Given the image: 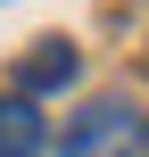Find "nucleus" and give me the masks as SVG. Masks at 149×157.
Segmentation results:
<instances>
[{"label":"nucleus","instance_id":"1","mask_svg":"<svg viewBox=\"0 0 149 157\" xmlns=\"http://www.w3.org/2000/svg\"><path fill=\"white\" fill-rule=\"evenodd\" d=\"M66 157H149V116L141 108H124V99H100V108H83L75 124H66Z\"/></svg>","mask_w":149,"mask_h":157},{"label":"nucleus","instance_id":"2","mask_svg":"<svg viewBox=\"0 0 149 157\" xmlns=\"http://www.w3.org/2000/svg\"><path fill=\"white\" fill-rule=\"evenodd\" d=\"M75 75H83L75 41H58V33H50V41H33V50L17 58V99H41V91H66Z\"/></svg>","mask_w":149,"mask_h":157},{"label":"nucleus","instance_id":"3","mask_svg":"<svg viewBox=\"0 0 149 157\" xmlns=\"http://www.w3.org/2000/svg\"><path fill=\"white\" fill-rule=\"evenodd\" d=\"M41 141H50L41 108L33 99H0V157H41Z\"/></svg>","mask_w":149,"mask_h":157}]
</instances>
